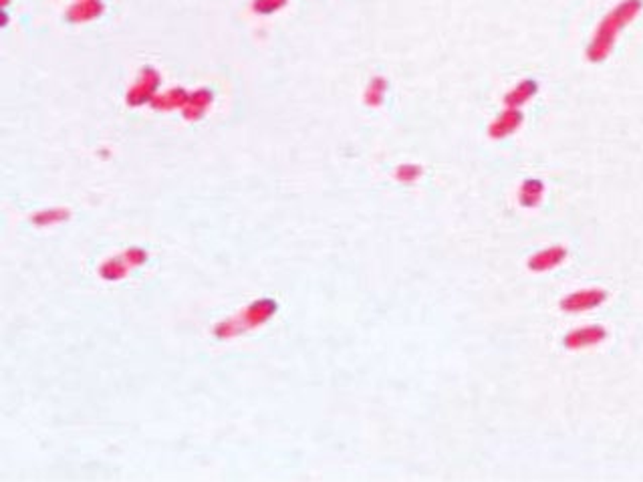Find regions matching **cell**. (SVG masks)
<instances>
[{
  "label": "cell",
  "mask_w": 643,
  "mask_h": 482,
  "mask_svg": "<svg viewBox=\"0 0 643 482\" xmlns=\"http://www.w3.org/2000/svg\"><path fill=\"white\" fill-rule=\"evenodd\" d=\"M518 123H520L518 111H507V113L494 123L492 134L496 135V137H504V135H509L510 132H514V130L518 128Z\"/></svg>",
  "instance_id": "277c9868"
},
{
  "label": "cell",
  "mask_w": 643,
  "mask_h": 482,
  "mask_svg": "<svg viewBox=\"0 0 643 482\" xmlns=\"http://www.w3.org/2000/svg\"><path fill=\"white\" fill-rule=\"evenodd\" d=\"M564 259V248L557 246V248H547L542 252H536L535 257H531L529 261V268L535 270V272H544V270H551L557 265H561Z\"/></svg>",
  "instance_id": "6da1fadb"
},
{
  "label": "cell",
  "mask_w": 643,
  "mask_h": 482,
  "mask_svg": "<svg viewBox=\"0 0 643 482\" xmlns=\"http://www.w3.org/2000/svg\"><path fill=\"white\" fill-rule=\"evenodd\" d=\"M533 91H535V85H533V83H522L520 87H516L509 97H507V103H510V106H518V103H522L524 99H529V95H531Z\"/></svg>",
  "instance_id": "5b68a950"
},
{
  "label": "cell",
  "mask_w": 643,
  "mask_h": 482,
  "mask_svg": "<svg viewBox=\"0 0 643 482\" xmlns=\"http://www.w3.org/2000/svg\"><path fill=\"white\" fill-rule=\"evenodd\" d=\"M603 337H605V331H603V329H599V327L579 329V331H573V333H569V335H567L564 345L571 349H579V348H585V345H591V343H597V341H601Z\"/></svg>",
  "instance_id": "3957f363"
},
{
  "label": "cell",
  "mask_w": 643,
  "mask_h": 482,
  "mask_svg": "<svg viewBox=\"0 0 643 482\" xmlns=\"http://www.w3.org/2000/svg\"><path fill=\"white\" fill-rule=\"evenodd\" d=\"M603 299H605V293H601V291H583V293L563 299L561 305H563L564 311H583V309H591V307L599 305Z\"/></svg>",
  "instance_id": "7a4b0ae2"
}]
</instances>
